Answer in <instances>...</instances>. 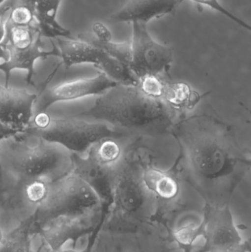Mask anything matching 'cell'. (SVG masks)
I'll use <instances>...</instances> for the list:
<instances>
[{"instance_id": "obj_21", "label": "cell", "mask_w": 251, "mask_h": 252, "mask_svg": "<svg viewBox=\"0 0 251 252\" xmlns=\"http://www.w3.org/2000/svg\"><path fill=\"white\" fill-rule=\"evenodd\" d=\"M204 235V224L200 221L199 224H188L174 231L172 237L174 242L184 252H192L193 244L200 237Z\"/></svg>"}, {"instance_id": "obj_23", "label": "cell", "mask_w": 251, "mask_h": 252, "mask_svg": "<svg viewBox=\"0 0 251 252\" xmlns=\"http://www.w3.org/2000/svg\"><path fill=\"white\" fill-rule=\"evenodd\" d=\"M90 151L103 162L116 164L122 157V151L114 139H105L93 145Z\"/></svg>"}, {"instance_id": "obj_4", "label": "cell", "mask_w": 251, "mask_h": 252, "mask_svg": "<svg viewBox=\"0 0 251 252\" xmlns=\"http://www.w3.org/2000/svg\"><path fill=\"white\" fill-rule=\"evenodd\" d=\"M71 168L72 153L58 144L22 133L0 141V171L13 180H56Z\"/></svg>"}, {"instance_id": "obj_9", "label": "cell", "mask_w": 251, "mask_h": 252, "mask_svg": "<svg viewBox=\"0 0 251 252\" xmlns=\"http://www.w3.org/2000/svg\"><path fill=\"white\" fill-rule=\"evenodd\" d=\"M106 217L107 214L102 218L61 216L53 219L38 231L42 247H47L50 252H57L69 241L72 249L75 250L78 241L92 233Z\"/></svg>"}, {"instance_id": "obj_3", "label": "cell", "mask_w": 251, "mask_h": 252, "mask_svg": "<svg viewBox=\"0 0 251 252\" xmlns=\"http://www.w3.org/2000/svg\"><path fill=\"white\" fill-rule=\"evenodd\" d=\"M152 161L151 151L139 138L122 152L114 167L112 202L103 230L136 235L157 221V200L143 179L144 168Z\"/></svg>"}, {"instance_id": "obj_29", "label": "cell", "mask_w": 251, "mask_h": 252, "mask_svg": "<svg viewBox=\"0 0 251 252\" xmlns=\"http://www.w3.org/2000/svg\"><path fill=\"white\" fill-rule=\"evenodd\" d=\"M4 234H3L2 230L0 229V244L2 242L3 239H4Z\"/></svg>"}, {"instance_id": "obj_17", "label": "cell", "mask_w": 251, "mask_h": 252, "mask_svg": "<svg viewBox=\"0 0 251 252\" xmlns=\"http://www.w3.org/2000/svg\"><path fill=\"white\" fill-rule=\"evenodd\" d=\"M134 235L102 229L93 252H144Z\"/></svg>"}, {"instance_id": "obj_28", "label": "cell", "mask_w": 251, "mask_h": 252, "mask_svg": "<svg viewBox=\"0 0 251 252\" xmlns=\"http://www.w3.org/2000/svg\"><path fill=\"white\" fill-rule=\"evenodd\" d=\"M16 133L14 130H12L10 127H7L4 124L0 123V141L4 138L7 137V136H11V135L15 134Z\"/></svg>"}, {"instance_id": "obj_20", "label": "cell", "mask_w": 251, "mask_h": 252, "mask_svg": "<svg viewBox=\"0 0 251 252\" xmlns=\"http://www.w3.org/2000/svg\"><path fill=\"white\" fill-rule=\"evenodd\" d=\"M33 7L25 0H11L7 16V24L12 26L28 27L35 25Z\"/></svg>"}, {"instance_id": "obj_18", "label": "cell", "mask_w": 251, "mask_h": 252, "mask_svg": "<svg viewBox=\"0 0 251 252\" xmlns=\"http://www.w3.org/2000/svg\"><path fill=\"white\" fill-rule=\"evenodd\" d=\"M33 217L31 215L13 229L8 235L4 237L0 244V252H33L31 247L34 232Z\"/></svg>"}, {"instance_id": "obj_2", "label": "cell", "mask_w": 251, "mask_h": 252, "mask_svg": "<svg viewBox=\"0 0 251 252\" xmlns=\"http://www.w3.org/2000/svg\"><path fill=\"white\" fill-rule=\"evenodd\" d=\"M169 86L165 91L154 92L139 82L118 84L99 95L90 109L75 115L107 124L126 137L171 133L181 119V110L171 101Z\"/></svg>"}, {"instance_id": "obj_6", "label": "cell", "mask_w": 251, "mask_h": 252, "mask_svg": "<svg viewBox=\"0 0 251 252\" xmlns=\"http://www.w3.org/2000/svg\"><path fill=\"white\" fill-rule=\"evenodd\" d=\"M129 68L137 81L147 77L165 78L173 62V52L154 39L147 24L133 22Z\"/></svg>"}, {"instance_id": "obj_13", "label": "cell", "mask_w": 251, "mask_h": 252, "mask_svg": "<svg viewBox=\"0 0 251 252\" xmlns=\"http://www.w3.org/2000/svg\"><path fill=\"white\" fill-rule=\"evenodd\" d=\"M181 1L182 0H127L110 19L116 23L138 22L148 24L153 19L172 13Z\"/></svg>"}, {"instance_id": "obj_27", "label": "cell", "mask_w": 251, "mask_h": 252, "mask_svg": "<svg viewBox=\"0 0 251 252\" xmlns=\"http://www.w3.org/2000/svg\"><path fill=\"white\" fill-rule=\"evenodd\" d=\"M9 10H10V4L7 6H4L0 11V44L4 41L6 37V31H7V17Z\"/></svg>"}, {"instance_id": "obj_30", "label": "cell", "mask_w": 251, "mask_h": 252, "mask_svg": "<svg viewBox=\"0 0 251 252\" xmlns=\"http://www.w3.org/2000/svg\"><path fill=\"white\" fill-rule=\"evenodd\" d=\"M7 1V0H0V11H1V9L3 8L4 6L2 5L4 4V1Z\"/></svg>"}, {"instance_id": "obj_10", "label": "cell", "mask_w": 251, "mask_h": 252, "mask_svg": "<svg viewBox=\"0 0 251 252\" xmlns=\"http://www.w3.org/2000/svg\"><path fill=\"white\" fill-rule=\"evenodd\" d=\"M59 57L66 69L75 65L90 63L106 75L113 69L116 59L96 45L88 33L79 34L72 38H55Z\"/></svg>"}, {"instance_id": "obj_16", "label": "cell", "mask_w": 251, "mask_h": 252, "mask_svg": "<svg viewBox=\"0 0 251 252\" xmlns=\"http://www.w3.org/2000/svg\"><path fill=\"white\" fill-rule=\"evenodd\" d=\"M35 12V25L41 37L50 39L74 38L70 31L63 28L57 20L62 0H25Z\"/></svg>"}, {"instance_id": "obj_25", "label": "cell", "mask_w": 251, "mask_h": 252, "mask_svg": "<svg viewBox=\"0 0 251 252\" xmlns=\"http://www.w3.org/2000/svg\"><path fill=\"white\" fill-rule=\"evenodd\" d=\"M92 35L100 42L112 41V32L105 24L100 22H94L92 25Z\"/></svg>"}, {"instance_id": "obj_7", "label": "cell", "mask_w": 251, "mask_h": 252, "mask_svg": "<svg viewBox=\"0 0 251 252\" xmlns=\"http://www.w3.org/2000/svg\"><path fill=\"white\" fill-rule=\"evenodd\" d=\"M202 221L205 244L195 252H251L250 242L243 241L234 223L229 203H206Z\"/></svg>"}, {"instance_id": "obj_22", "label": "cell", "mask_w": 251, "mask_h": 252, "mask_svg": "<svg viewBox=\"0 0 251 252\" xmlns=\"http://www.w3.org/2000/svg\"><path fill=\"white\" fill-rule=\"evenodd\" d=\"M89 35L91 41L96 45L101 48L103 51L106 52L109 56L122 62V63L129 67L130 62H131L130 41L115 42L112 40V41H107V42H100L94 38L92 34H89Z\"/></svg>"}, {"instance_id": "obj_5", "label": "cell", "mask_w": 251, "mask_h": 252, "mask_svg": "<svg viewBox=\"0 0 251 252\" xmlns=\"http://www.w3.org/2000/svg\"><path fill=\"white\" fill-rule=\"evenodd\" d=\"M27 136L58 144L71 153L84 154L105 139L126 136L107 124L78 117H56L47 112H35L28 127L21 132Z\"/></svg>"}, {"instance_id": "obj_26", "label": "cell", "mask_w": 251, "mask_h": 252, "mask_svg": "<svg viewBox=\"0 0 251 252\" xmlns=\"http://www.w3.org/2000/svg\"><path fill=\"white\" fill-rule=\"evenodd\" d=\"M106 219L102 220V221L99 223L97 227L94 229V232L88 235V243H87V245L85 246V247L84 250H77L76 249H75H75H69V250H61L57 252H93V251H94L96 241H97V237H98L100 231L103 229V225H104Z\"/></svg>"}, {"instance_id": "obj_24", "label": "cell", "mask_w": 251, "mask_h": 252, "mask_svg": "<svg viewBox=\"0 0 251 252\" xmlns=\"http://www.w3.org/2000/svg\"><path fill=\"white\" fill-rule=\"evenodd\" d=\"M184 1V0H182ZM189 1H193V2L196 3V4H200V5L205 6V7H209L221 14L223 15L225 17L228 18L232 22H235L237 25H240L242 28L247 31H251V28L249 24L246 23L244 21L242 20L240 18L237 17L235 15L233 14L232 13L227 10L219 0H189Z\"/></svg>"}, {"instance_id": "obj_8", "label": "cell", "mask_w": 251, "mask_h": 252, "mask_svg": "<svg viewBox=\"0 0 251 252\" xmlns=\"http://www.w3.org/2000/svg\"><path fill=\"white\" fill-rule=\"evenodd\" d=\"M116 84L118 83L101 72L91 78L63 81L46 89L39 96H37L34 113L47 112V109L57 102L70 101L88 96L100 95Z\"/></svg>"}, {"instance_id": "obj_15", "label": "cell", "mask_w": 251, "mask_h": 252, "mask_svg": "<svg viewBox=\"0 0 251 252\" xmlns=\"http://www.w3.org/2000/svg\"><path fill=\"white\" fill-rule=\"evenodd\" d=\"M179 167L175 162L169 170H162L155 167L153 161L147 164L143 173L144 185L156 197L158 204L172 205L179 195Z\"/></svg>"}, {"instance_id": "obj_1", "label": "cell", "mask_w": 251, "mask_h": 252, "mask_svg": "<svg viewBox=\"0 0 251 252\" xmlns=\"http://www.w3.org/2000/svg\"><path fill=\"white\" fill-rule=\"evenodd\" d=\"M171 133L178 142L176 163L208 204H225L250 170V156L232 127L206 114L181 118Z\"/></svg>"}, {"instance_id": "obj_19", "label": "cell", "mask_w": 251, "mask_h": 252, "mask_svg": "<svg viewBox=\"0 0 251 252\" xmlns=\"http://www.w3.org/2000/svg\"><path fill=\"white\" fill-rule=\"evenodd\" d=\"M5 41L10 47L17 50L29 48L41 36L36 25L28 27L7 25Z\"/></svg>"}, {"instance_id": "obj_14", "label": "cell", "mask_w": 251, "mask_h": 252, "mask_svg": "<svg viewBox=\"0 0 251 252\" xmlns=\"http://www.w3.org/2000/svg\"><path fill=\"white\" fill-rule=\"evenodd\" d=\"M42 37L40 36L35 43L29 48L25 50H17L10 47L7 44V48L8 50V56L7 59L3 62H0V71L3 72L4 75V84L8 85L9 78L12 71L16 69H22L26 70L27 82L28 84H32V77L35 73V63L40 59H46L49 56H59V52L57 47L53 41V49L50 51L43 50Z\"/></svg>"}, {"instance_id": "obj_11", "label": "cell", "mask_w": 251, "mask_h": 252, "mask_svg": "<svg viewBox=\"0 0 251 252\" xmlns=\"http://www.w3.org/2000/svg\"><path fill=\"white\" fill-rule=\"evenodd\" d=\"M117 163V162H116ZM115 164L99 159L90 150L84 154L72 153V170L86 182L100 197L104 207L112 202V187Z\"/></svg>"}, {"instance_id": "obj_12", "label": "cell", "mask_w": 251, "mask_h": 252, "mask_svg": "<svg viewBox=\"0 0 251 252\" xmlns=\"http://www.w3.org/2000/svg\"><path fill=\"white\" fill-rule=\"evenodd\" d=\"M37 95L25 89L0 83V123L16 133L23 131L34 115Z\"/></svg>"}]
</instances>
